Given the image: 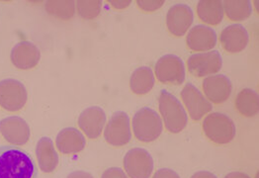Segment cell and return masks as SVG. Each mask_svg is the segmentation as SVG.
Segmentation results:
<instances>
[{"label":"cell","instance_id":"15","mask_svg":"<svg viewBox=\"0 0 259 178\" xmlns=\"http://www.w3.org/2000/svg\"><path fill=\"white\" fill-rule=\"evenodd\" d=\"M11 62L19 69H30L36 67L41 59V53L34 44L22 41L11 51Z\"/></svg>","mask_w":259,"mask_h":178},{"label":"cell","instance_id":"32","mask_svg":"<svg viewBox=\"0 0 259 178\" xmlns=\"http://www.w3.org/2000/svg\"><path fill=\"white\" fill-rule=\"evenodd\" d=\"M225 178H250L247 174L243 173V172H239V171H235V172H231L229 174H227Z\"/></svg>","mask_w":259,"mask_h":178},{"label":"cell","instance_id":"1","mask_svg":"<svg viewBox=\"0 0 259 178\" xmlns=\"http://www.w3.org/2000/svg\"><path fill=\"white\" fill-rule=\"evenodd\" d=\"M36 177L37 168L29 154L17 147H0V178Z\"/></svg>","mask_w":259,"mask_h":178},{"label":"cell","instance_id":"19","mask_svg":"<svg viewBox=\"0 0 259 178\" xmlns=\"http://www.w3.org/2000/svg\"><path fill=\"white\" fill-rule=\"evenodd\" d=\"M36 155L40 168L43 172H53L59 163V156L54 147V143L50 138L40 139L36 148Z\"/></svg>","mask_w":259,"mask_h":178},{"label":"cell","instance_id":"21","mask_svg":"<svg viewBox=\"0 0 259 178\" xmlns=\"http://www.w3.org/2000/svg\"><path fill=\"white\" fill-rule=\"evenodd\" d=\"M154 85V75L151 67L137 68L130 79V86L134 93L143 95L151 91Z\"/></svg>","mask_w":259,"mask_h":178},{"label":"cell","instance_id":"26","mask_svg":"<svg viewBox=\"0 0 259 178\" xmlns=\"http://www.w3.org/2000/svg\"><path fill=\"white\" fill-rule=\"evenodd\" d=\"M137 3L141 9L151 12L160 8L164 4V0H138Z\"/></svg>","mask_w":259,"mask_h":178},{"label":"cell","instance_id":"30","mask_svg":"<svg viewBox=\"0 0 259 178\" xmlns=\"http://www.w3.org/2000/svg\"><path fill=\"white\" fill-rule=\"evenodd\" d=\"M66 178H94L90 173L85 172V171H74L68 174Z\"/></svg>","mask_w":259,"mask_h":178},{"label":"cell","instance_id":"12","mask_svg":"<svg viewBox=\"0 0 259 178\" xmlns=\"http://www.w3.org/2000/svg\"><path fill=\"white\" fill-rule=\"evenodd\" d=\"M194 20L192 9L185 4H175L168 10L166 25L169 32L177 37L183 36Z\"/></svg>","mask_w":259,"mask_h":178},{"label":"cell","instance_id":"29","mask_svg":"<svg viewBox=\"0 0 259 178\" xmlns=\"http://www.w3.org/2000/svg\"><path fill=\"white\" fill-rule=\"evenodd\" d=\"M109 2L117 9H123L128 7L131 4L130 0H124V1H115V0H109Z\"/></svg>","mask_w":259,"mask_h":178},{"label":"cell","instance_id":"5","mask_svg":"<svg viewBox=\"0 0 259 178\" xmlns=\"http://www.w3.org/2000/svg\"><path fill=\"white\" fill-rule=\"evenodd\" d=\"M155 75L162 83L180 85L185 80L184 64L177 56L165 55L155 64Z\"/></svg>","mask_w":259,"mask_h":178},{"label":"cell","instance_id":"20","mask_svg":"<svg viewBox=\"0 0 259 178\" xmlns=\"http://www.w3.org/2000/svg\"><path fill=\"white\" fill-rule=\"evenodd\" d=\"M197 13L203 22L218 25L224 18V7L221 0H201L197 5Z\"/></svg>","mask_w":259,"mask_h":178},{"label":"cell","instance_id":"27","mask_svg":"<svg viewBox=\"0 0 259 178\" xmlns=\"http://www.w3.org/2000/svg\"><path fill=\"white\" fill-rule=\"evenodd\" d=\"M101 178H128L126 173L119 167H111L102 174Z\"/></svg>","mask_w":259,"mask_h":178},{"label":"cell","instance_id":"17","mask_svg":"<svg viewBox=\"0 0 259 178\" xmlns=\"http://www.w3.org/2000/svg\"><path fill=\"white\" fill-rule=\"evenodd\" d=\"M186 43L190 50L197 52L212 50L217 45L216 32L205 25H196L189 31Z\"/></svg>","mask_w":259,"mask_h":178},{"label":"cell","instance_id":"11","mask_svg":"<svg viewBox=\"0 0 259 178\" xmlns=\"http://www.w3.org/2000/svg\"><path fill=\"white\" fill-rule=\"evenodd\" d=\"M0 132L8 143L15 146H23L30 139V128L28 124L17 116L1 120Z\"/></svg>","mask_w":259,"mask_h":178},{"label":"cell","instance_id":"10","mask_svg":"<svg viewBox=\"0 0 259 178\" xmlns=\"http://www.w3.org/2000/svg\"><path fill=\"white\" fill-rule=\"evenodd\" d=\"M181 97L190 117L195 121H199L204 115L213 109L212 103H210L192 83H187L184 86L181 91Z\"/></svg>","mask_w":259,"mask_h":178},{"label":"cell","instance_id":"18","mask_svg":"<svg viewBox=\"0 0 259 178\" xmlns=\"http://www.w3.org/2000/svg\"><path fill=\"white\" fill-rule=\"evenodd\" d=\"M58 150L65 154H76L81 152L85 148V138L75 128H65L62 130L56 141Z\"/></svg>","mask_w":259,"mask_h":178},{"label":"cell","instance_id":"13","mask_svg":"<svg viewBox=\"0 0 259 178\" xmlns=\"http://www.w3.org/2000/svg\"><path fill=\"white\" fill-rule=\"evenodd\" d=\"M232 82L224 74H217L206 77L203 80V90L206 97L215 104L227 101L232 93Z\"/></svg>","mask_w":259,"mask_h":178},{"label":"cell","instance_id":"22","mask_svg":"<svg viewBox=\"0 0 259 178\" xmlns=\"http://www.w3.org/2000/svg\"><path fill=\"white\" fill-rule=\"evenodd\" d=\"M238 111L245 117H253L258 114L259 97L256 91L250 88L242 89L236 98Z\"/></svg>","mask_w":259,"mask_h":178},{"label":"cell","instance_id":"31","mask_svg":"<svg viewBox=\"0 0 259 178\" xmlns=\"http://www.w3.org/2000/svg\"><path fill=\"white\" fill-rule=\"evenodd\" d=\"M191 178H218L215 174L209 171H198Z\"/></svg>","mask_w":259,"mask_h":178},{"label":"cell","instance_id":"24","mask_svg":"<svg viewBox=\"0 0 259 178\" xmlns=\"http://www.w3.org/2000/svg\"><path fill=\"white\" fill-rule=\"evenodd\" d=\"M75 2L72 0H52L45 4L46 11L60 19L68 20L73 17L75 12Z\"/></svg>","mask_w":259,"mask_h":178},{"label":"cell","instance_id":"4","mask_svg":"<svg viewBox=\"0 0 259 178\" xmlns=\"http://www.w3.org/2000/svg\"><path fill=\"white\" fill-rule=\"evenodd\" d=\"M203 130L208 139L219 145L231 143L236 136V126L233 120L219 112H214L205 118Z\"/></svg>","mask_w":259,"mask_h":178},{"label":"cell","instance_id":"3","mask_svg":"<svg viewBox=\"0 0 259 178\" xmlns=\"http://www.w3.org/2000/svg\"><path fill=\"white\" fill-rule=\"evenodd\" d=\"M133 129L139 141L150 143L158 139L162 133V121L156 112L145 107L134 115Z\"/></svg>","mask_w":259,"mask_h":178},{"label":"cell","instance_id":"28","mask_svg":"<svg viewBox=\"0 0 259 178\" xmlns=\"http://www.w3.org/2000/svg\"><path fill=\"white\" fill-rule=\"evenodd\" d=\"M152 178H180L179 175L171 169L168 168H161L158 169Z\"/></svg>","mask_w":259,"mask_h":178},{"label":"cell","instance_id":"8","mask_svg":"<svg viewBox=\"0 0 259 178\" xmlns=\"http://www.w3.org/2000/svg\"><path fill=\"white\" fill-rule=\"evenodd\" d=\"M130 118L125 112H116L113 114L104 131L106 142L115 147L125 146L131 141Z\"/></svg>","mask_w":259,"mask_h":178},{"label":"cell","instance_id":"16","mask_svg":"<svg viewBox=\"0 0 259 178\" xmlns=\"http://www.w3.org/2000/svg\"><path fill=\"white\" fill-rule=\"evenodd\" d=\"M221 43L229 53H239L243 51L249 41L247 30L240 24L230 25L225 28L220 37Z\"/></svg>","mask_w":259,"mask_h":178},{"label":"cell","instance_id":"6","mask_svg":"<svg viewBox=\"0 0 259 178\" xmlns=\"http://www.w3.org/2000/svg\"><path fill=\"white\" fill-rule=\"evenodd\" d=\"M27 91L20 81L12 78L0 81V105L5 110H21L27 102Z\"/></svg>","mask_w":259,"mask_h":178},{"label":"cell","instance_id":"2","mask_svg":"<svg viewBox=\"0 0 259 178\" xmlns=\"http://www.w3.org/2000/svg\"><path fill=\"white\" fill-rule=\"evenodd\" d=\"M159 111L163 118L165 128L170 133H180L187 125L188 117L181 102L166 90L159 95Z\"/></svg>","mask_w":259,"mask_h":178},{"label":"cell","instance_id":"23","mask_svg":"<svg viewBox=\"0 0 259 178\" xmlns=\"http://www.w3.org/2000/svg\"><path fill=\"white\" fill-rule=\"evenodd\" d=\"M227 16L233 21H242L247 19L252 12L249 0H226L223 2Z\"/></svg>","mask_w":259,"mask_h":178},{"label":"cell","instance_id":"9","mask_svg":"<svg viewBox=\"0 0 259 178\" xmlns=\"http://www.w3.org/2000/svg\"><path fill=\"white\" fill-rule=\"evenodd\" d=\"M187 66L193 75L203 77L217 73L222 68L223 60L218 51H212L192 55L187 61Z\"/></svg>","mask_w":259,"mask_h":178},{"label":"cell","instance_id":"25","mask_svg":"<svg viewBox=\"0 0 259 178\" xmlns=\"http://www.w3.org/2000/svg\"><path fill=\"white\" fill-rule=\"evenodd\" d=\"M77 12L84 19H93L97 17L101 11V0H79L76 2Z\"/></svg>","mask_w":259,"mask_h":178},{"label":"cell","instance_id":"7","mask_svg":"<svg viewBox=\"0 0 259 178\" xmlns=\"http://www.w3.org/2000/svg\"><path fill=\"white\" fill-rule=\"evenodd\" d=\"M124 167L130 178H150L153 170V159L144 149H133L124 157Z\"/></svg>","mask_w":259,"mask_h":178},{"label":"cell","instance_id":"14","mask_svg":"<svg viewBox=\"0 0 259 178\" xmlns=\"http://www.w3.org/2000/svg\"><path fill=\"white\" fill-rule=\"evenodd\" d=\"M106 123V114L102 108L92 106L82 112L78 118V126L89 139H97Z\"/></svg>","mask_w":259,"mask_h":178}]
</instances>
